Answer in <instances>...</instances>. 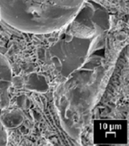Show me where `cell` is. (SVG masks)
Returning a JSON list of instances; mask_svg holds the SVG:
<instances>
[{"mask_svg":"<svg viewBox=\"0 0 129 146\" xmlns=\"http://www.w3.org/2000/svg\"><path fill=\"white\" fill-rule=\"evenodd\" d=\"M7 133L5 125L0 122V145H6L7 143Z\"/></svg>","mask_w":129,"mask_h":146,"instance_id":"3","label":"cell"},{"mask_svg":"<svg viewBox=\"0 0 129 146\" xmlns=\"http://www.w3.org/2000/svg\"><path fill=\"white\" fill-rule=\"evenodd\" d=\"M85 0H0V17L29 33L58 30L76 17Z\"/></svg>","mask_w":129,"mask_h":146,"instance_id":"1","label":"cell"},{"mask_svg":"<svg viewBox=\"0 0 129 146\" xmlns=\"http://www.w3.org/2000/svg\"><path fill=\"white\" fill-rule=\"evenodd\" d=\"M12 73L10 64L5 56L0 53V90L6 92L12 82Z\"/></svg>","mask_w":129,"mask_h":146,"instance_id":"2","label":"cell"}]
</instances>
